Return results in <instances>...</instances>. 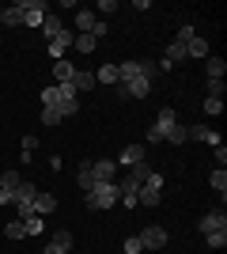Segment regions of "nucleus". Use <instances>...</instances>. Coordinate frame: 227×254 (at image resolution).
Wrapping results in <instances>:
<instances>
[{
  "label": "nucleus",
  "instance_id": "3",
  "mask_svg": "<svg viewBox=\"0 0 227 254\" xmlns=\"http://www.w3.org/2000/svg\"><path fill=\"white\" fill-rule=\"evenodd\" d=\"M167 239H171V235L163 232L159 224H144V228H140V243H144V251H163V247H167Z\"/></svg>",
  "mask_w": 227,
  "mask_h": 254
},
{
  "label": "nucleus",
  "instance_id": "32",
  "mask_svg": "<svg viewBox=\"0 0 227 254\" xmlns=\"http://www.w3.org/2000/svg\"><path fill=\"white\" fill-rule=\"evenodd\" d=\"M129 175L144 186V182H148V175H151V167H148V163H136V167H129Z\"/></svg>",
  "mask_w": 227,
  "mask_h": 254
},
{
  "label": "nucleus",
  "instance_id": "26",
  "mask_svg": "<svg viewBox=\"0 0 227 254\" xmlns=\"http://www.w3.org/2000/svg\"><path fill=\"white\" fill-rule=\"evenodd\" d=\"M208 182H212V190H216L220 197L227 193V171H224V167H216V171H212V175H208Z\"/></svg>",
  "mask_w": 227,
  "mask_h": 254
},
{
  "label": "nucleus",
  "instance_id": "29",
  "mask_svg": "<svg viewBox=\"0 0 227 254\" xmlns=\"http://www.w3.org/2000/svg\"><path fill=\"white\" fill-rule=\"evenodd\" d=\"M65 118H61V110L57 106H42V126H61Z\"/></svg>",
  "mask_w": 227,
  "mask_h": 254
},
{
  "label": "nucleus",
  "instance_id": "24",
  "mask_svg": "<svg viewBox=\"0 0 227 254\" xmlns=\"http://www.w3.org/2000/svg\"><path fill=\"white\" fill-rule=\"evenodd\" d=\"M185 53H189V57H208V42H205V38H197V34H193V38L185 42Z\"/></svg>",
  "mask_w": 227,
  "mask_h": 254
},
{
  "label": "nucleus",
  "instance_id": "31",
  "mask_svg": "<svg viewBox=\"0 0 227 254\" xmlns=\"http://www.w3.org/2000/svg\"><path fill=\"white\" fill-rule=\"evenodd\" d=\"M4 235H8V239H27V232H23V220L4 224Z\"/></svg>",
  "mask_w": 227,
  "mask_h": 254
},
{
  "label": "nucleus",
  "instance_id": "23",
  "mask_svg": "<svg viewBox=\"0 0 227 254\" xmlns=\"http://www.w3.org/2000/svg\"><path fill=\"white\" fill-rule=\"evenodd\" d=\"M95 84H118V64H98Z\"/></svg>",
  "mask_w": 227,
  "mask_h": 254
},
{
  "label": "nucleus",
  "instance_id": "30",
  "mask_svg": "<svg viewBox=\"0 0 227 254\" xmlns=\"http://www.w3.org/2000/svg\"><path fill=\"white\" fill-rule=\"evenodd\" d=\"M49 243H57V247H68V251H72V232H68V228H57Z\"/></svg>",
  "mask_w": 227,
  "mask_h": 254
},
{
  "label": "nucleus",
  "instance_id": "37",
  "mask_svg": "<svg viewBox=\"0 0 227 254\" xmlns=\"http://www.w3.org/2000/svg\"><path fill=\"white\" fill-rule=\"evenodd\" d=\"M189 38H193V27H189V23H182V27H178V42H189Z\"/></svg>",
  "mask_w": 227,
  "mask_h": 254
},
{
  "label": "nucleus",
  "instance_id": "39",
  "mask_svg": "<svg viewBox=\"0 0 227 254\" xmlns=\"http://www.w3.org/2000/svg\"><path fill=\"white\" fill-rule=\"evenodd\" d=\"M159 140H163V133H159L155 126H151V129H148V144H159Z\"/></svg>",
  "mask_w": 227,
  "mask_h": 254
},
{
  "label": "nucleus",
  "instance_id": "22",
  "mask_svg": "<svg viewBox=\"0 0 227 254\" xmlns=\"http://www.w3.org/2000/svg\"><path fill=\"white\" fill-rule=\"evenodd\" d=\"M163 140H171V144H185V140H189V126H182V122H178V126H171Z\"/></svg>",
  "mask_w": 227,
  "mask_h": 254
},
{
  "label": "nucleus",
  "instance_id": "27",
  "mask_svg": "<svg viewBox=\"0 0 227 254\" xmlns=\"http://www.w3.org/2000/svg\"><path fill=\"white\" fill-rule=\"evenodd\" d=\"M23 232H27V235H42V232H45V220L34 212V216H27V220H23Z\"/></svg>",
  "mask_w": 227,
  "mask_h": 254
},
{
  "label": "nucleus",
  "instance_id": "5",
  "mask_svg": "<svg viewBox=\"0 0 227 254\" xmlns=\"http://www.w3.org/2000/svg\"><path fill=\"white\" fill-rule=\"evenodd\" d=\"M114 163H118V167H136V163H144V144H125V148L118 152V159H114Z\"/></svg>",
  "mask_w": 227,
  "mask_h": 254
},
{
  "label": "nucleus",
  "instance_id": "8",
  "mask_svg": "<svg viewBox=\"0 0 227 254\" xmlns=\"http://www.w3.org/2000/svg\"><path fill=\"white\" fill-rule=\"evenodd\" d=\"M91 171H95L98 182H118V163L114 159H98V163H91Z\"/></svg>",
  "mask_w": 227,
  "mask_h": 254
},
{
  "label": "nucleus",
  "instance_id": "36",
  "mask_svg": "<svg viewBox=\"0 0 227 254\" xmlns=\"http://www.w3.org/2000/svg\"><path fill=\"white\" fill-rule=\"evenodd\" d=\"M34 148H38V137H34V133H27V137H23V152H27V156H31Z\"/></svg>",
  "mask_w": 227,
  "mask_h": 254
},
{
  "label": "nucleus",
  "instance_id": "17",
  "mask_svg": "<svg viewBox=\"0 0 227 254\" xmlns=\"http://www.w3.org/2000/svg\"><path fill=\"white\" fill-rule=\"evenodd\" d=\"M53 76H57V84H72V76H76V64L68 61H53Z\"/></svg>",
  "mask_w": 227,
  "mask_h": 254
},
{
  "label": "nucleus",
  "instance_id": "13",
  "mask_svg": "<svg viewBox=\"0 0 227 254\" xmlns=\"http://www.w3.org/2000/svg\"><path fill=\"white\" fill-rule=\"evenodd\" d=\"M95 27H98L95 11H76V31L80 34H95Z\"/></svg>",
  "mask_w": 227,
  "mask_h": 254
},
{
  "label": "nucleus",
  "instance_id": "2",
  "mask_svg": "<svg viewBox=\"0 0 227 254\" xmlns=\"http://www.w3.org/2000/svg\"><path fill=\"white\" fill-rule=\"evenodd\" d=\"M34 193H38V186L34 182H19V190H15V220H27V216H34Z\"/></svg>",
  "mask_w": 227,
  "mask_h": 254
},
{
  "label": "nucleus",
  "instance_id": "25",
  "mask_svg": "<svg viewBox=\"0 0 227 254\" xmlns=\"http://www.w3.org/2000/svg\"><path fill=\"white\" fill-rule=\"evenodd\" d=\"M205 243H208V251H224V247H227V228H220V232H208V235H205Z\"/></svg>",
  "mask_w": 227,
  "mask_h": 254
},
{
  "label": "nucleus",
  "instance_id": "28",
  "mask_svg": "<svg viewBox=\"0 0 227 254\" xmlns=\"http://www.w3.org/2000/svg\"><path fill=\"white\" fill-rule=\"evenodd\" d=\"M76 50H80V53H95V46H98V38H95V34H76Z\"/></svg>",
  "mask_w": 227,
  "mask_h": 254
},
{
  "label": "nucleus",
  "instance_id": "1",
  "mask_svg": "<svg viewBox=\"0 0 227 254\" xmlns=\"http://www.w3.org/2000/svg\"><path fill=\"white\" fill-rule=\"evenodd\" d=\"M118 197H121L118 182H98L95 190L84 197V205H87V209H95V212H102V209H110V205H118Z\"/></svg>",
  "mask_w": 227,
  "mask_h": 254
},
{
  "label": "nucleus",
  "instance_id": "9",
  "mask_svg": "<svg viewBox=\"0 0 227 254\" xmlns=\"http://www.w3.org/2000/svg\"><path fill=\"white\" fill-rule=\"evenodd\" d=\"M125 91H129V99H148L151 95V80L133 76V80H125Z\"/></svg>",
  "mask_w": 227,
  "mask_h": 254
},
{
  "label": "nucleus",
  "instance_id": "18",
  "mask_svg": "<svg viewBox=\"0 0 227 254\" xmlns=\"http://www.w3.org/2000/svg\"><path fill=\"white\" fill-rule=\"evenodd\" d=\"M0 23L4 27H23V8L19 4H8V8L0 11Z\"/></svg>",
  "mask_w": 227,
  "mask_h": 254
},
{
  "label": "nucleus",
  "instance_id": "10",
  "mask_svg": "<svg viewBox=\"0 0 227 254\" xmlns=\"http://www.w3.org/2000/svg\"><path fill=\"white\" fill-rule=\"evenodd\" d=\"M159 201H163V190H159V186H148V182H144L140 190H136V205H148V209H155Z\"/></svg>",
  "mask_w": 227,
  "mask_h": 254
},
{
  "label": "nucleus",
  "instance_id": "35",
  "mask_svg": "<svg viewBox=\"0 0 227 254\" xmlns=\"http://www.w3.org/2000/svg\"><path fill=\"white\" fill-rule=\"evenodd\" d=\"M208 95H212V99H224V80H208Z\"/></svg>",
  "mask_w": 227,
  "mask_h": 254
},
{
  "label": "nucleus",
  "instance_id": "7",
  "mask_svg": "<svg viewBox=\"0 0 227 254\" xmlns=\"http://www.w3.org/2000/svg\"><path fill=\"white\" fill-rule=\"evenodd\" d=\"M197 228H201L205 235H208V232H220V228H227V212H224V209H212V212H205Z\"/></svg>",
  "mask_w": 227,
  "mask_h": 254
},
{
  "label": "nucleus",
  "instance_id": "38",
  "mask_svg": "<svg viewBox=\"0 0 227 254\" xmlns=\"http://www.w3.org/2000/svg\"><path fill=\"white\" fill-rule=\"evenodd\" d=\"M98 11H106V15H110V11H118V0H102V4H98Z\"/></svg>",
  "mask_w": 227,
  "mask_h": 254
},
{
  "label": "nucleus",
  "instance_id": "16",
  "mask_svg": "<svg viewBox=\"0 0 227 254\" xmlns=\"http://www.w3.org/2000/svg\"><path fill=\"white\" fill-rule=\"evenodd\" d=\"M205 72H208V80H224L227 61H224V57H212V53H208V57H205Z\"/></svg>",
  "mask_w": 227,
  "mask_h": 254
},
{
  "label": "nucleus",
  "instance_id": "21",
  "mask_svg": "<svg viewBox=\"0 0 227 254\" xmlns=\"http://www.w3.org/2000/svg\"><path fill=\"white\" fill-rule=\"evenodd\" d=\"M171 126H178V114H174L171 106H163V110H159V118H155V129H159L163 137H167V129H171Z\"/></svg>",
  "mask_w": 227,
  "mask_h": 254
},
{
  "label": "nucleus",
  "instance_id": "20",
  "mask_svg": "<svg viewBox=\"0 0 227 254\" xmlns=\"http://www.w3.org/2000/svg\"><path fill=\"white\" fill-rule=\"evenodd\" d=\"M72 87H76V95H80V91H91V87H95V72H84V68H76Z\"/></svg>",
  "mask_w": 227,
  "mask_h": 254
},
{
  "label": "nucleus",
  "instance_id": "11",
  "mask_svg": "<svg viewBox=\"0 0 227 254\" xmlns=\"http://www.w3.org/2000/svg\"><path fill=\"white\" fill-rule=\"evenodd\" d=\"M76 186L84 193H91L98 186V179H95V171H91V163H80V171H76Z\"/></svg>",
  "mask_w": 227,
  "mask_h": 254
},
{
  "label": "nucleus",
  "instance_id": "14",
  "mask_svg": "<svg viewBox=\"0 0 227 254\" xmlns=\"http://www.w3.org/2000/svg\"><path fill=\"white\" fill-rule=\"evenodd\" d=\"M61 31H65V19L49 11V15H45V19H42V34H45V38H49V42H53V38H57V34H61Z\"/></svg>",
  "mask_w": 227,
  "mask_h": 254
},
{
  "label": "nucleus",
  "instance_id": "33",
  "mask_svg": "<svg viewBox=\"0 0 227 254\" xmlns=\"http://www.w3.org/2000/svg\"><path fill=\"white\" fill-rule=\"evenodd\" d=\"M205 114H224V99H212V95H205Z\"/></svg>",
  "mask_w": 227,
  "mask_h": 254
},
{
  "label": "nucleus",
  "instance_id": "15",
  "mask_svg": "<svg viewBox=\"0 0 227 254\" xmlns=\"http://www.w3.org/2000/svg\"><path fill=\"white\" fill-rule=\"evenodd\" d=\"M53 209H57V197H53V193H42V190L34 193V212H38V216H49Z\"/></svg>",
  "mask_w": 227,
  "mask_h": 254
},
{
  "label": "nucleus",
  "instance_id": "34",
  "mask_svg": "<svg viewBox=\"0 0 227 254\" xmlns=\"http://www.w3.org/2000/svg\"><path fill=\"white\" fill-rule=\"evenodd\" d=\"M140 251H144L140 235H129V239H125V254H140Z\"/></svg>",
  "mask_w": 227,
  "mask_h": 254
},
{
  "label": "nucleus",
  "instance_id": "6",
  "mask_svg": "<svg viewBox=\"0 0 227 254\" xmlns=\"http://www.w3.org/2000/svg\"><path fill=\"white\" fill-rule=\"evenodd\" d=\"M72 42H76V34L65 27V31H61L53 42H49V57H53V61H65V57H68V46H72Z\"/></svg>",
  "mask_w": 227,
  "mask_h": 254
},
{
  "label": "nucleus",
  "instance_id": "12",
  "mask_svg": "<svg viewBox=\"0 0 227 254\" xmlns=\"http://www.w3.org/2000/svg\"><path fill=\"white\" fill-rule=\"evenodd\" d=\"M189 140H205V144H212V148H216V144H224V140H220V133H216V129H208V126H189Z\"/></svg>",
  "mask_w": 227,
  "mask_h": 254
},
{
  "label": "nucleus",
  "instance_id": "42",
  "mask_svg": "<svg viewBox=\"0 0 227 254\" xmlns=\"http://www.w3.org/2000/svg\"><path fill=\"white\" fill-rule=\"evenodd\" d=\"M0 205H11V193H4V190H0Z\"/></svg>",
  "mask_w": 227,
  "mask_h": 254
},
{
  "label": "nucleus",
  "instance_id": "19",
  "mask_svg": "<svg viewBox=\"0 0 227 254\" xmlns=\"http://www.w3.org/2000/svg\"><path fill=\"white\" fill-rule=\"evenodd\" d=\"M19 171H4V175H0V190L4 193H11V201H15V190H19Z\"/></svg>",
  "mask_w": 227,
  "mask_h": 254
},
{
  "label": "nucleus",
  "instance_id": "40",
  "mask_svg": "<svg viewBox=\"0 0 227 254\" xmlns=\"http://www.w3.org/2000/svg\"><path fill=\"white\" fill-rule=\"evenodd\" d=\"M216 163H220V167L227 163V148H224V144H216Z\"/></svg>",
  "mask_w": 227,
  "mask_h": 254
},
{
  "label": "nucleus",
  "instance_id": "41",
  "mask_svg": "<svg viewBox=\"0 0 227 254\" xmlns=\"http://www.w3.org/2000/svg\"><path fill=\"white\" fill-rule=\"evenodd\" d=\"M45 254H68V247H57V243H49V247H45Z\"/></svg>",
  "mask_w": 227,
  "mask_h": 254
},
{
  "label": "nucleus",
  "instance_id": "4",
  "mask_svg": "<svg viewBox=\"0 0 227 254\" xmlns=\"http://www.w3.org/2000/svg\"><path fill=\"white\" fill-rule=\"evenodd\" d=\"M182 61H189V53H185V42H171L167 46V53H163V72H171L174 64H182Z\"/></svg>",
  "mask_w": 227,
  "mask_h": 254
}]
</instances>
